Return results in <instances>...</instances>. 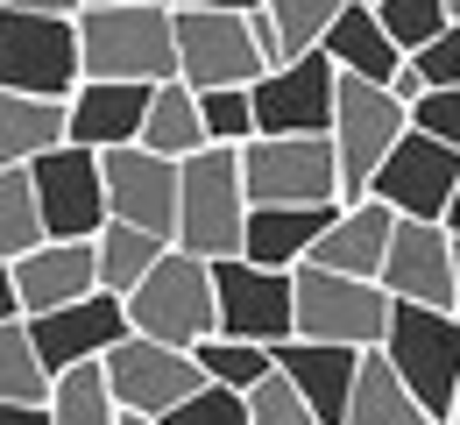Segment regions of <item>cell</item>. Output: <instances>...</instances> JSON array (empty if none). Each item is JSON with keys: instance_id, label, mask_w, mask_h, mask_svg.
<instances>
[{"instance_id": "obj_50", "label": "cell", "mask_w": 460, "mask_h": 425, "mask_svg": "<svg viewBox=\"0 0 460 425\" xmlns=\"http://www.w3.org/2000/svg\"><path fill=\"white\" fill-rule=\"evenodd\" d=\"M361 7H376V0H361Z\"/></svg>"}, {"instance_id": "obj_49", "label": "cell", "mask_w": 460, "mask_h": 425, "mask_svg": "<svg viewBox=\"0 0 460 425\" xmlns=\"http://www.w3.org/2000/svg\"><path fill=\"white\" fill-rule=\"evenodd\" d=\"M447 22H460V0H447Z\"/></svg>"}, {"instance_id": "obj_36", "label": "cell", "mask_w": 460, "mask_h": 425, "mask_svg": "<svg viewBox=\"0 0 460 425\" xmlns=\"http://www.w3.org/2000/svg\"><path fill=\"white\" fill-rule=\"evenodd\" d=\"M248 425H319V419H312V404L290 390V376L270 362V376L248 390Z\"/></svg>"}, {"instance_id": "obj_44", "label": "cell", "mask_w": 460, "mask_h": 425, "mask_svg": "<svg viewBox=\"0 0 460 425\" xmlns=\"http://www.w3.org/2000/svg\"><path fill=\"white\" fill-rule=\"evenodd\" d=\"M439 227H447V235H460V184H454V199H447V213H439Z\"/></svg>"}, {"instance_id": "obj_1", "label": "cell", "mask_w": 460, "mask_h": 425, "mask_svg": "<svg viewBox=\"0 0 460 425\" xmlns=\"http://www.w3.org/2000/svg\"><path fill=\"white\" fill-rule=\"evenodd\" d=\"M248 227V191H241V156L227 142H206L191 156H177V227L171 248L184 255H241Z\"/></svg>"}, {"instance_id": "obj_23", "label": "cell", "mask_w": 460, "mask_h": 425, "mask_svg": "<svg viewBox=\"0 0 460 425\" xmlns=\"http://www.w3.org/2000/svg\"><path fill=\"white\" fill-rule=\"evenodd\" d=\"M319 50L333 58V71L376 78V85H390V71L403 64V50L390 43V29H383V22H376V7H361V0H341V14L326 22Z\"/></svg>"}, {"instance_id": "obj_47", "label": "cell", "mask_w": 460, "mask_h": 425, "mask_svg": "<svg viewBox=\"0 0 460 425\" xmlns=\"http://www.w3.org/2000/svg\"><path fill=\"white\" fill-rule=\"evenodd\" d=\"M439 425H460V383H454V404H447V419Z\"/></svg>"}, {"instance_id": "obj_3", "label": "cell", "mask_w": 460, "mask_h": 425, "mask_svg": "<svg viewBox=\"0 0 460 425\" xmlns=\"http://www.w3.org/2000/svg\"><path fill=\"white\" fill-rule=\"evenodd\" d=\"M376 348H383V362L397 368V383L425 404V419H447L454 383H460V312L390 298V326H383Z\"/></svg>"}, {"instance_id": "obj_34", "label": "cell", "mask_w": 460, "mask_h": 425, "mask_svg": "<svg viewBox=\"0 0 460 425\" xmlns=\"http://www.w3.org/2000/svg\"><path fill=\"white\" fill-rule=\"evenodd\" d=\"M376 22L390 29V43L411 58L418 43H432L447 29V0H376Z\"/></svg>"}, {"instance_id": "obj_5", "label": "cell", "mask_w": 460, "mask_h": 425, "mask_svg": "<svg viewBox=\"0 0 460 425\" xmlns=\"http://www.w3.org/2000/svg\"><path fill=\"white\" fill-rule=\"evenodd\" d=\"M120 305H128V326L135 333L171 341V348H199L213 333V262L206 255H184V248H164Z\"/></svg>"}, {"instance_id": "obj_22", "label": "cell", "mask_w": 460, "mask_h": 425, "mask_svg": "<svg viewBox=\"0 0 460 425\" xmlns=\"http://www.w3.org/2000/svg\"><path fill=\"white\" fill-rule=\"evenodd\" d=\"M341 213V199H319V206H248V227H241V255L262 262V270H290L305 262L312 242L326 235V220Z\"/></svg>"}, {"instance_id": "obj_28", "label": "cell", "mask_w": 460, "mask_h": 425, "mask_svg": "<svg viewBox=\"0 0 460 425\" xmlns=\"http://www.w3.org/2000/svg\"><path fill=\"white\" fill-rule=\"evenodd\" d=\"M142 149H156V156H191V149H206V128H199V100H191V85L184 78H164L156 93H149V114H142V135H135Z\"/></svg>"}, {"instance_id": "obj_48", "label": "cell", "mask_w": 460, "mask_h": 425, "mask_svg": "<svg viewBox=\"0 0 460 425\" xmlns=\"http://www.w3.org/2000/svg\"><path fill=\"white\" fill-rule=\"evenodd\" d=\"M120 425H164V419H142V412H120Z\"/></svg>"}, {"instance_id": "obj_40", "label": "cell", "mask_w": 460, "mask_h": 425, "mask_svg": "<svg viewBox=\"0 0 460 425\" xmlns=\"http://www.w3.org/2000/svg\"><path fill=\"white\" fill-rule=\"evenodd\" d=\"M390 93H397L403 107H411V100H418V93H425V78H418V64H411V58H403L397 71H390Z\"/></svg>"}, {"instance_id": "obj_46", "label": "cell", "mask_w": 460, "mask_h": 425, "mask_svg": "<svg viewBox=\"0 0 460 425\" xmlns=\"http://www.w3.org/2000/svg\"><path fill=\"white\" fill-rule=\"evenodd\" d=\"M454 312H460V235H454Z\"/></svg>"}, {"instance_id": "obj_11", "label": "cell", "mask_w": 460, "mask_h": 425, "mask_svg": "<svg viewBox=\"0 0 460 425\" xmlns=\"http://www.w3.org/2000/svg\"><path fill=\"white\" fill-rule=\"evenodd\" d=\"M454 184H460V149L454 142H439V135H425V128H403L397 142H390V156L376 164V178H368L361 199H383L403 220H439L447 199H454Z\"/></svg>"}, {"instance_id": "obj_33", "label": "cell", "mask_w": 460, "mask_h": 425, "mask_svg": "<svg viewBox=\"0 0 460 425\" xmlns=\"http://www.w3.org/2000/svg\"><path fill=\"white\" fill-rule=\"evenodd\" d=\"M43 390H50V376H43L36 348H29V326H22V319H0V397L43 404Z\"/></svg>"}, {"instance_id": "obj_19", "label": "cell", "mask_w": 460, "mask_h": 425, "mask_svg": "<svg viewBox=\"0 0 460 425\" xmlns=\"http://www.w3.org/2000/svg\"><path fill=\"white\" fill-rule=\"evenodd\" d=\"M270 362L290 376V390L312 404L319 425H341L347 419V397H354V368H361V348H341V341H305L290 333L270 348Z\"/></svg>"}, {"instance_id": "obj_9", "label": "cell", "mask_w": 460, "mask_h": 425, "mask_svg": "<svg viewBox=\"0 0 460 425\" xmlns=\"http://www.w3.org/2000/svg\"><path fill=\"white\" fill-rule=\"evenodd\" d=\"M0 85L7 93H36V100H71V85H78V29H71V14L0 7Z\"/></svg>"}, {"instance_id": "obj_25", "label": "cell", "mask_w": 460, "mask_h": 425, "mask_svg": "<svg viewBox=\"0 0 460 425\" xmlns=\"http://www.w3.org/2000/svg\"><path fill=\"white\" fill-rule=\"evenodd\" d=\"M64 142V100H36V93H7L0 85V171H22L29 156Z\"/></svg>"}, {"instance_id": "obj_10", "label": "cell", "mask_w": 460, "mask_h": 425, "mask_svg": "<svg viewBox=\"0 0 460 425\" xmlns=\"http://www.w3.org/2000/svg\"><path fill=\"white\" fill-rule=\"evenodd\" d=\"M36 184V213H43V235L50 242H93L107 227V184H100V149L85 142H58L43 156L22 164Z\"/></svg>"}, {"instance_id": "obj_17", "label": "cell", "mask_w": 460, "mask_h": 425, "mask_svg": "<svg viewBox=\"0 0 460 425\" xmlns=\"http://www.w3.org/2000/svg\"><path fill=\"white\" fill-rule=\"evenodd\" d=\"M376 284L403 305H447L454 312V235L439 220H403L397 213Z\"/></svg>"}, {"instance_id": "obj_2", "label": "cell", "mask_w": 460, "mask_h": 425, "mask_svg": "<svg viewBox=\"0 0 460 425\" xmlns=\"http://www.w3.org/2000/svg\"><path fill=\"white\" fill-rule=\"evenodd\" d=\"M78 78H177V36L171 7H78Z\"/></svg>"}, {"instance_id": "obj_39", "label": "cell", "mask_w": 460, "mask_h": 425, "mask_svg": "<svg viewBox=\"0 0 460 425\" xmlns=\"http://www.w3.org/2000/svg\"><path fill=\"white\" fill-rule=\"evenodd\" d=\"M0 425H50V412L29 397H0Z\"/></svg>"}, {"instance_id": "obj_45", "label": "cell", "mask_w": 460, "mask_h": 425, "mask_svg": "<svg viewBox=\"0 0 460 425\" xmlns=\"http://www.w3.org/2000/svg\"><path fill=\"white\" fill-rule=\"evenodd\" d=\"M78 7H171V0H78Z\"/></svg>"}, {"instance_id": "obj_29", "label": "cell", "mask_w": 460, "mask_h": 425, "mask_svg": "<svg viewBox=\"0 0 460 425\" xmlns=\"http://www.w3.org/2000/svg\"><path fill=\"white\" fill-rule=\"evenodd\" d=\"M171 242H156V235H142V227H128V220H107L100 235H93V270H100V291H114L128 298L135 284H142V270L156 262Z\"/></svg>"}, {"instance_id": "obj_15", "label": "cell", "mask_w": 460, "mask_h": 425, "mask_svg": "<svg viewBox=\"0 0 460 425\" xmlns=\"http://www.w3.org/2000/svg\"><path fill=\"white\" fill-rule=\"evenodd\" d=\"M100 184H107V220H128L156 242H171L177 227V156H156L142 142L100 149Z\"/></svg>"}, {"instance_id": "obj_4", "label": "cell", "mask_w": 460, "mask_h": 425, "mask_svg": "<svg viewBox=\"0 0 460 425\" xmlns=\"http://www.w3.org/2000/svg\"><path fill=\"white\" fill-rule=\"evenodd\" d=\"M390 326V291L376 277H341L319 262H290V333L305 341H341V348H376Z\"/></svg>"}, {"instance_id": "obj_8", "label": "cell", "mask_w": 460, "mask_h": 425, "mask_svg": "<svg viewBox=\"0 0 460 425\" xmlns=\"http://www.w3.org/2000/svg\"><path fill=\"white\" fill-rule=\"evenodd\" d=\"M171 36H177V78L199 85H255L270 58L255 43V14L234 7H171Z\"/></svg>"}, {"instance_id": "obj_18", "label": "cell", "mask_w": 460, "mask_h": 425, "mask_svg": "<svg viewBox=\"0 0 460 425\" xmlns=\"http://www.w3.org/2000/svg\"><path fill=\"white\" fill-rule=\"evenodd\" d=\"M149 93L156 85H142V78H78L71 100H64V142H85V149L135 142L142 114H149Z\"/></svg>"}, {"instance_id": "obj_32", "label": "cell", "mask_w": 460, "mask_h": 425, "mask_svg": "<svg viewBox=\"0 0 460 425\" xmlns=\"http://www.w3.org/2000/svg\"><path fill=\"white\" fill-rule=\"evenodd\" d=\"M191 100H199V128H206V142H227V149H241V142L255 135L248 85H199Z\"/></svg>"}, {"instance_id": "obj_14", "label": "cell", "mask_w": 460, "mask_h": 425, "mask_svg": "<svg viewBox=\"0 0 460 425\" xmlns=\"http://www.w3.org/2000/svg\"><path fill=\"white\" fill-rule=\"evenodd\" d=\"M333 58L326 50H297V58L270 64L255 85H248V107H255V135H326L333 121Z\"/></svg>"}, {"instance_id": "obj_41", "label": "cell", "mask_w": 460, "mask_h": 425, "mask_svg": "<svg viewBox=\"0 0 460 425\" xmlns=\"http://www.w3.org/2000/svg\"><path fill=\"white\" fill-rule=\"evenodd\" d=\"M0 7H22V14H78V0H0Z\"/></svg>"}, {"instance_id": "obj_16", "label": "cell", "mask_w": 460, "mask_h": 425, "mask_svg": "<svg viewBox=\"0 0 460 425\" xmlns=\"http://www.w3.org/2000/svg\"><path fill=\"white\" fill-rule=\"evenodd\" d=\"M22 326H29V348H36L43 376H58L71 362H100L114 348L128 333V305L114 291H85V298L58 305V312H22Z\"/></svg>"}, {"instance_id": "obj_20", "label": "cell", "mask_w": 460, "mask_h": 425, "mask_svg": "<svg viewBox=\"0 0 460 425\" xmlns=\"http://www.w3.org/2000/svg\"><path fill=\"white\" fill-rule=\"evenodd\" d=\"M7 277H14V298H22V312H58V305L85 298V291H100L93 242H50V235L29 248V255H14V262H7Z\"/></svg>"}, {"instance_id": "obj_21", "label": "cell", "mask_w": 460, "mask_h": 425, "mask_svg": "<svg viewBox=\"0 0 460 425\" xmlns=\"http://www.w3.org/2000/svg\"><path fill=\"white\" fill-rule=\"evenodd\" d=\"M390 227H397V213L383 199H341V213L326 220V235L312 242L305 262L341 270V277H376L383 270V248H390Z\"/></svg>"}, {"instance_id": "obj_13", "label": "cell", "mask_w": 460, "mask_h": 425, "mask_svg": "<svg viewBox=\"0 0 460 425\" xmlns=\"http://www.w3.org/2000/svg\"><path fill=\"white\" fill-rule=\"evenodd\" d=\"M213 333L234 341H290V270H262L248 255H213Z\"/></svg>"}, {"instance_id": "obj_30", "label": "cell", "mask_w": 460, "mask_h": 425, "mask_svg": "<svg viewBox=\"0 0 460 425\" xmlns=\"http://www.w3.org/2000/svg\"><path fill=\"white\" fill-rule=\"evenodd\" d=\"M191 362L206 383H227V390H255L262 376H270V348L262 341H234V333H206L199 348H191Z\"/></svg>"}, {"instance_id": "obj_37", "label": "cell", "mask_w": 460, "mask_h": 425, "mask_svg": "<svg viewBox=\"0 0 460 425\" xmlns=\"http://www.w3.org/2000/svg\"><path fill=\"white\" fill-rule=\"evenodd\" d=\"M403 114H411V128H425V135H439V142L460 149V85H425Z\"/></svg>"}, {"instance_id": "obj_42", "label": "cell", "mask_w": 460, "mask_h": 425, "mask_svg": "<svg viewBox=\"0 0 460 425\" xmlns=\"http://www.w3.org/2000/svg\"><path fill=\"white\" fill-rule=\"evenodd\" d=\"M0 319H22V298H14V277H7V262H0Z\"/></svg>"}, {"instance_id": "obj_38", "label": "cell", "mask_w": 460, "mask_h": 425, "mask_svg": "<svg viewBox=\"0 0 460 425\" xmlns=\"http://www.w3.org/2000/svg\"><path fill=\"white\" fill-rule=\"evenodd\" d=\"M411 64H418V78H425V85H460V22H447L432 43H418Z\"/></svg>"}, {"instance_id": "obj_24", "label": "cell", "mask_w": 460, "mask_h": 425, "mask_svg": "<svg viewBox=\"0 0 460 425\" xmlns=\"http://www.w3.org/2000/svg\"><path fill=\"white\" fill-rule=\"evenodd\" d=\"M341 425H439V419H425V404L397 383V368L383 362V348H361L354 397H347V419Z\"/></svg>"}, {"instance_id": "obj_31", "label": "cell", "mask_w": 460, "mask_h": 425, "mask_svg": "<svg viewBox=\"0 0 460 425\" xmlns=\"http://www.w3.org/2000/svg\"><path fill=\"white\" fill-rule=\"evenodd\" d=\"M43 242V213H36V184L29 171H0V262L29 255Z\"/></svg>"}, {"instance_id": "obj_7", "label": "cell", "mask_w": 460, "mask_h": 425, "mask_svg": "<svg viewBox=\"0 0 460 425\" xmlns=\"http://www.w3.org/2000/svg\"><path fill=\"white\" fill-rule=\"evenodd\" d=\"M234 156H241L248 206H319V199H341V164H333L326 135H248Z\"/></svg>"}, {"instance_id": "obj_35", "label": "cell", "mask_w": 460, "mask_h": 425, "mask_svg": "<svg viewBox=\"0 0 460 425\" xmlns=\"http://www.w3.org/2000/svg\"><path fill=\"white\" fill-rule=\"evenodd\" d=\"M164 425H248V390H227V383H199L191 397H177Z\"/></svg>"}, {"instance_id": "obj_12", "label": "cell", "mask_w": 460, "mask_h": 425, "mask_svg": "<svg viewBox=\"0 0 460 425\" xmlns=\"http://www.w3.org/2000/svg\"><path fill=\"white\" fill-rule=\"evenodd\" d=\"M100 368H107V390H114L120 412H142V419H164L177 397H191L206 376H199V362H191V348H171V341H149V333H120L114 348L100 355Z\"/></svg>"}, {"instance_id": "obj_43", "label": "cell", "mask_w": 460, "mask_h": 425, "mask_svg": "<svg viewBox=\"0 0 460 425\" xmlns=\"http://www.w3.org/2000/svg\"><path fill=\"white\" fill-rule=\"evenodd\" d=\"M171 7H234V14H255L262 0H171Z\"/></svg>"}, {"instance_id": "obj_26", "label": "cell", "mask_w": 460, "mask_h": 425, "mask_svg": "<svg viewBox=\"0 0 460 425\" xmlns=\"http://www.w3.org/2000/svg\"><path fill=\"white\" fill-rule=\"evenodd\" d=\"M333 14H341V0H262L255 7V43H262L270 64H284L297 50H319Z\"/></svg>"}, {"instance_id": "obj_6", "label": "cell", "mask_w": 460, "mask_h": 425, "mask_svg": "<svg viewBox=\"0 0 460 425\" xmlns=\"http://www.w3.org/2000/svg\"><path fill=\"white\" fill-rule=\"evenodd\" d=\"M411 114H403V100L390 85H376V78H354L341 71L333 78V121H326V142H333V164H341V199H361L368 178H376V164L390 156V142H397Z\"/></svg>"}, {"instance_id": "obj_27", "label": "cell", "mask_w": 460, "mask_h": 425, "mask_svg": "<svg viewBox=\"0 0 460 425\" xmlns=\"http://www.w3.org/2000/svg\"><path fill=\"white\" fill-rule=\"evenodd\" d=\"M43 412H50V425H120V404L107 390V368L100 362L58 368L50 390H43Z\"/></svg>"}]
</instances>
